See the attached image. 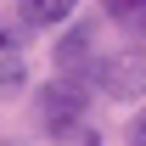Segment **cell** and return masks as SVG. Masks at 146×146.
<instances>
[{
	"label": "cell",
	"mask_w": 146,
	"mask_h": 146,
	"mask_svg": "<svg viewBox=\"0 0 146 146\" xmlns=\"http://www.w3.org/2000/svg\"><path fill=\"white\" fill-rule=\"evenodd\" d=\"M96 23H68L62 28V39H56V68H62V79H79L84 84V73H90L96 62Z\"/></svg>",
	"instance_id": "obj_3"
},
{
	"label": "cell",
	"mask_w": 146,
	"mask_h": 146,
	"mask_svg": "<svg viewBox=\"0 0 146 146\" xmlns=\"http://www.w3.org/2000/svg\"><path fill=\"white\" fill-rule=\"evenodd\" d=\"M73 11H79V0H17L23 28H62L73 23Z\"/></svg>",
	"instance_id": "obj_5"
},
{
	"label": "cell",
	"mask_w": 146,
	"mask_h": 146,
	"mask_svg": "<svg viewBox=\"0 0 146 146\" xmlns=\"http://www.w3.org/2000/svg\"><path fill=\"white\" fill-rule=\"evenodd\" d=\"M51 146H101V135L90 129V118L84 124H73V129H56L51 135Z\"/></svg>",
	"instance_id": "obj_7"
},
{
	"label": "cell",
	"mask_w": 146,
	"mask_h": 146,
	"mask_svg": "<svg viewBox=\"0 0 146 146\" xmlns=\"http://www.w3.org/2000/svg\"><path fill=\"white\" fill-rule=\"evenodd\" d=\"M23 84H28V56H23V34L11 28V23H0V101L23 96Z\"/></svg>",
	"instance_id": "obj_4"
},
{
	"label": "cell",
	"mask_w": 146,
	"mask_h": 146,
	"mask_svg": "<svg viewBox=\"0 0 146 146\" xmlns=\"http://www.w3.org/2000/svg\"><path fill=\"white\" fill-rule=\"evenodd\" d=\"M84 84L107 101H141L146 96V51H112V56H96Z\"/></svg>",
	"instance_id": "obj_1"
},
{
	"label": "cell",
	"mask_w": 146,
	"mask_h": 146,
	"mask_svg": "<svg viewBox=\"0 0 146 146\" xmlns=\"http://www.w3.org/2000/svg\"><path fill=\"white\" fill-rule=\"evenodd\" d=\"M101 17L129 39H146V0H101Z\"/></svg>",
	"instance_id": "obj_6"
},
{
	"label": "cell",
	"mask_w": 146,
	"mask_h": 146,
	"mask_svg": "<svg viewBox=\"0 0 146 146\" xmlns=\"http://www.w3.org/2000/svg\"><path fill=\"white\" fill-rule=\"evenodd\" d=\"M129 146H146V107L135 112V124H129Z\"/></svg>",
	"instance_id": "obj_8"
},
{
	"label": "cell",
	"mask_w": 146,
	"mask_h": 146,
	"mask_svg": "<svg viewBox=\"0 0 146 146\" xmlns=\"http://www.w3.org/2000/svg\"><path fill=\"white\" fill-rule=\"evenodd\" d=\"M84 112H90V84H79V79H51V84H39V124L51 129V135L84 124Z\"/></svg>",
	"instance_id": "obj_2"
}]
</instances>
